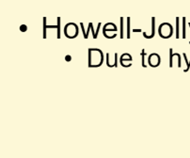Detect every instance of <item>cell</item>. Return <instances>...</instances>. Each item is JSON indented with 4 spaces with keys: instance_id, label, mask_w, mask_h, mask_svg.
I'll return each instance as SVG.
<instances>
[{
    "instance_id": "ac0fdd59",
    "label": "cell",
    "mask_w": 190,
    "mask_h": 158,
    "mask_svg": "<svg viewBox=\"0 0 190 158\" xmlns=\"http://www.w3.org/2000/svg\"><path fill=\"white\" fill-rule=\"evenodd\" d=\"M65 60H66V61H71V60H72V56L67 55V56L65 57Z\"/></svg>"
},
{
    "instance_id": "6da1fadb",
    "label": "cell",
    "mask_w": 190,
    "mask_h": 158,
    "mask_svg": "<svg viewBox=\"0 0 190 158\" xmlns=\"http://www.w3.org/2000/svg\"><path fill=\"white\" fill-rule=\"evenodd\" d=\"M104 62V55L100 49L90 48L89 49V67L98 68Z\"/></svg>"
},
{
    "instance_id": "ba28073f",
    "label": "cell",
    "mask_w": 190,
    "mask_h": 158,
    "mask_svg": "<svg viewBox=\"0 0 190 158\" xmlns=\"http://www.w3.org/2000/svg\"><path fill=\"white\" fill-rule=\"evenodd\" d=\"M174 56L178 58V67L181 68V66H182V65H181V56H180L179 54H173V53H172V48L169 49V67L172 68V66H173L172 58H174Z\"/></svg>"
},
{
    "instance_id": "30bf717a",
    "label": "cell",
    "mask_w": 190,
    "mask_h": 158,
    "mask_svg": "<svg viewBox=\"0 0 190 158\" xmlns=\"http://www.w3.org/2000/svg\"><path fill=\"white\" fill-rule=\"evenodd\" d=\"M110 26V23H108V24H105L104 26V27H103V32H110V31H113V32H117V30H118V27L116 26H112V27H109Z\"/></svg>"
},
{
    "instance_id": "8992f818",
    "label": "cell",
    "mask_w": 190,
    "mask_h": 158,
    "mask_svg": "<svg viewBox=\"0 0 190 158\" xmlns=\"http://www.w3.org/2000/svg\"><path fill=\"white\" fill-rule=\"evenodd\" d=\"M132 60H133V58L131 55L125 53V54H123L122 57H121V59H120V62H121V65L123 67H125V68H128L130 66H132Z\"/></svg>"
},
{
    "instance_id": "3957f363",
    "label": "cell",
    "mask_w": 190,
    "mask_h": 158,
    "mask_svg": "<svg viewBox=\"0 0 190 158\" xmlns=\"http://www.w3.org/2000/svg\"><path fill=\"white\" fill-rule=\"evenodd\" d=\"M158 33L159 36L163 39H169L172 36L173 28L172 26L169 23H163L158 27Z\"/></svg>"
},
{
    "instance_id": "5bb4252c",
    "label": "cell",
    "mask_w": 190,
    "mask_h": 158,
    "mask_svg": "<svg viewBox=\"0 0 190 158\" xmlns=\"http://www.w3.org/2000/svg\"><path fill=\"white\" fill-rule=\"evenodd\" d=\"M185 18H183V38L185 39L186 36H185Z\"/></svg>"
},
{
    "instance_id": "d6986e66",
    "label": "cell",
    "mask_w": 190,
    "mask_h": 158,
    "mask_svg": "<svg viewBox=\"0 0 190 158\" xmlns=\"http://www.w3.org/2000/svg\"><path fill=\"white\" fill-rule=\"evenodd\" d=\"M137 31L139 32V31H141V30H140V29H134V32H137Z\"/></svg>"
},
{
    "instance_id": "4fadbf2b",
    "label": "cell",
    "mask_w": 190,
    "mask_h": 158,
    "mask_svg": "<svg viewBox=\"0 0 190 158\" xmlns=\"http://www.w3.org/2000/svg\"><path fill=\"white\" fill-rule=\"evenodd\" d=\"M121 39H123V18H121Z\"/></svg>"
},
{
    "instance_id": "ffe728a7",
    "label": "cell",
    "mask_w": 190,
    "mask_h": 158,
    "mask_svg": "<svg viewBox=\"0 0 190 158\" xmlns=\"http://www.w3.org/2000/svg\"><path fill=\"white\" fill-rule=\"evenodd\" d=\"M188 26H189V28H190V23L188 24ZM189 44H190V42H189Z\"/></svg>"
},
{
    "instance_id": "e0dca14e",
    "label": "cell",
    "mask_w": 190,
    "mask_h": 158,
    "mask_svg": "<svg viewBox=\"0 0 190 158\" xmlns=\"http://www.w3.org/2000/svg\"><path fill=\"white\" fill-rule=\"evenodd\" d=\"M26 29H27V26H26L25 25H22V26H20V30H21L22 32H25V31H26Z\"/></svg>"
},
{
    "instance_id": "52a82bcc",
    "label": "cell",
    "mask_w": 190,
    "mask_h": 158,
    "mask_svg": "<svg viewBox=\"0 0 190 158\" xmlns=\"http://www.w3.org/2000/svg\"><path fill=\"white\" fill-rule=\"evenodd\" d=\"M101 23L98 24V27H97V30L94 31L93 30V27H92V23H90L89 24V27H88V31L87 32H83L84 33V39H88L89 38V35H90V31L92 32V36H93V39H96L97 36H98V33H99V30L101 28Z\"/></svg>"
},
{
    "instance_id": "7a4b0ae2",
    "label": "cell",
    "mask_w": 190,
    "mask_h": 158,
    "mask_svg": "<svg viewBox=\"0 0 190 158\" xmlns=\"http://www.w3.org/2000/svg\"><path fill=\"white\" fill-rule=\"evenodd\" d=\"M64 35L69 39H74L78 35V26L74 23H69L64 26Z\"/></svg>"
},
{
    "instance_id": "2e32d148",
    "label": "cell",
    "mask_w": 190,
    "mask_h": 158,
    "mask_svg": "<svg viewBox=\"0 0 190 158\" xmlns=\"http://www.w3.org/2000/svg\"><path fill=\"white\" fill-rule=\"evenodd\" d=\"M176 24H177V30H176V38H179V31H178V26H179V18H176Z\"/></svg>"
},
{
    "instance_id": "8fae6325",
    "label": "cell",
    "mask_w": 190,
    "mask_h": 158,
    "mask_svg": "<svg viewBox=\"0 0 190 158\" xmlns=\"http://www.w3.org/2000/svg\"><path fill=\"white\" fill-rule=\"evenodd\" d=\"M140 56H141V58H142V67L143 68H146V64H145V58H146V56H147V54H146V52H145V49H142V51H141V53H140Z\"/></svg>"
},
{
    "instance_id": "5b68a950",
    "label": "cell",
    "mask_w": 190,
    "mask_h": 158,
    "mask_svg": "<svg viewBox=\"0 0 190 158\" xmlns=\"http://www.w3.org/2000/svg\"><path fill=\"white\" fill-rule=\"evenodd\" d=\"M59 26H60V18L58 17V25L57 26H47L46 25V18L44 17V38L45 39L46 38V29L47 28H57L58 29V39L60 38V29H59Z\"/></svg>"
},
{
    "instance_id": "9c48e42d",
    "label": "cell",
    "mask_w": 190,
    "mask_h": 158,
    "mask_svg": "<svg viewBox=\"0 0 190 158\" xmlns=\"http://www.w3.org/2000/svg\"><path fill=\"white\" fill-rule=\"evenodd\" d=\"M155 18L153 17L151 18V32L150 35L146 36L145 38L146 39H151L155 37Z\"/></svg>"
},
{
    "instance_id": "7c38bea8",
    "label": "cell",
    "mask_w": 190,
    "mask_h": 158,
    "mask_svg": "<svg viewBox=\"0 0 190 158\" xmlns=\"http://www.w3.org/2000/svg\"><path fill=\"white\" fill-rule=\"evenodd\" d=\"M130 21H131V19L128 17L127 18V38L128 39H130Z\"/></svg>"
},
{
    "instance_id": "277c9868",
    "label": "cell",
    "mask_w": 190,
    "mask_h": 158,
    "mask_svg": "<svg viewBox=\"0 0 190 158\" xmlns=\"http://www.w3.org/2000/svg\"><path fill=\"white\" fill-rule=\"evenodd\" d=\"M148 61H149V65L151 67H153V68H156L160 65L161 63V58L158 54H151L149 56V58H148Z\"/></svg>"
},
{
    "instance_id": "9a60e30c",
    "label": "cell",
    "mask_w": 190,
    "mask_h": 158,
    "mask_svg": "<svg viewBox=\"0 0 190 158\" xmlns=\"http://www.w3.org/2000/svg\"><path fill=\"white\" fill-rule=\"evenodd\" d=\"M183 59L185 60V62H186V65H187V68H186V69L184 70V72H187V71L189 70V68H190V61H189V62L187 61V58H186V55H185V54H183Z\"/></svg>"
}]
</instances>
